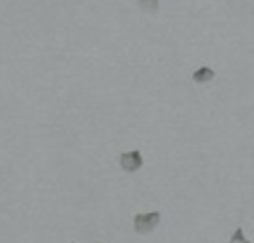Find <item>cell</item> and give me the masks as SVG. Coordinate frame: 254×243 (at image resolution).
Listing matches in <instances>:
<instances>
[{
	"instance_id": "cell-1",
	"label": "cell",
	"mask_w": 254,
	"mask_h": 243,
	"mask_svg": "<svg viewBox=\"0 0 254 243\" xmlns=\"http://www.w3.org/2000/svg\"><path fill=\"white\" fill-rule=\"evenodd\" d=\"M158 224H160V211L137 213V216L132 218V226H135V233H139V235H147V233H152Z\"/></svg>"
},
{
	"instance_id": "cell-2",
	"label": "cell",
	"mask_w": 254,
	"mask_h": 243,
	"mask_svg": "<svg viewBox=\"0 0 254 243\" xmlns=\"http://www.w3.org/2000/svg\"><path fill=\"white\" fill-rule=\"evenodd\" d=\"M120 167H122L126 173H135L143 167V156H141L139 149H132V152H124L120 156Z\"/></svg>"
},
{
	"instance_id": "cell-3",
	"label": "cell",
	"mask_w": 254,
	"mask_h": 243,
	"mask_svg": "<svg viewBox=\"0 0 254 243\" xmlns=\"http://www.w3.org/2000/svg\"><path fill=\"white\" fill-rule=\"evenodd\" d=\"M190 77H192L194 83H207V81L214 79L216 73H214V68H209V66H201V68H196Z\"/></svg>"
},
{
	"instance_id": "cell-4",
	"label": "cell",
	"mask_w": 254,
	"mask_h": 243,
	"mask_svg": "<svg viewBox=\"0 0 254 243\" xmlns=\"http://www.w3.org/2000/svg\"><path fill=\"white\" fill-rule=\"evenodd\" d=\"M137 4H139L141 11L147 13V15H156L158 9H160V2H158V0H139Z\"/></svg>"
},
{
	"instance_id": "cell-5",
	"label": "cell",
	"mask_w": 254,
	"mask_h": 243,
	"mask_svg": "<svg viewBox=\"0 0 254 243\" xmlns=\"http://www.w3.org/2000/svg\"><path fill=\"white\" fill-rule=\"evenodd\" d=\"M229 243H250V241L244 237V231H242V228H237V231L233 233V237H231Z\"/></svg>"
},
{
	"instance_id": "cell-6",
	"label": "cell",
	"mask_w": 254,
	"mask_h": 243,
	"mask_svg": "<svg viewBox=\"0 0 254 243\" xmlns=\"http://www.w3.org/2000/svg\"><path fill=\"white\" fill-rule=\"evenodd\" d=\"M94 243H101V241H94Z\"/></svg>"
}]
</instances>
